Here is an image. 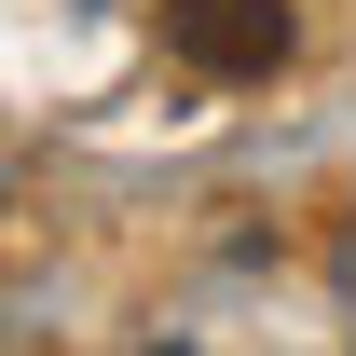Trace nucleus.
I'll return each instance as SVG.
<instances>
[{
    "label": "nucleus",
    "instance_id": "1",
    "mask_svg": "<svg viewBox=\"0 0 356 356\" xmlns=\"http://www.w3.org/2000/svg\"><path fill=\"white\" fill-rule=\"evenodd\" d=\"M288 42H302L288 0H165V55L206 69V83H274Z\"/></svg>",
    "mask_w": 356,
    "mask_h": 356
}]
</instances>
